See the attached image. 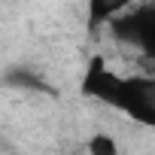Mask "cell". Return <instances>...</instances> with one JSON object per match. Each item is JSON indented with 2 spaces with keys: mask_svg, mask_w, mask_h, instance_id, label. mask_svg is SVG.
<instances>
[{
  "mask_svg": "<svg viewBox=\"0 0 155 155\" xmlns=\"http://www.w3.org/2000/svg\"><path fill=\"white\" fill-rule=\"evenodd\" d=\"M85 152H88V155H119V143H116L113 134L94 131V134L88 137V143H85Z\"/></svg>",
  "mask_w": 155,
  "mask_h": 155,
  "instance_id": "cell-5",
  "label": "cell"
},
{
  "mask_svg": "<svg viewBox=\"0 0 155 155\" xmlns=\"http://www.w3.org/2000/svg\"><path fill=\"white\" fill-rule=\"evenodd\" d=\"M134 0H85V31L94 37L101 28H110L113 18L128 12Z\"/></svg>",
  "mask_w": 155,
  "mask_h": 155,
  "instance_id": "cell-3",
  "label": "cell"
},
{
  "mask_svg": "<svg viewBox=\"0 0 155 155\" xmlns=\"http://www.w3.org/2000/svg\"><path fill=\"white\" fill-rule=\"evenodd\" d=\"M3 82L9 85V88H21V91H40V94H58L55 88H52V82H46L43 76H37L31 67H25V64H18V67H9L6 73H3Z\"/></svg>",
  "mask_w": 155,
  "mask_h": 155,
  "instance_id": "cell-4",
  "label": "cell"
},
{
  "mask_svg": "<svg viewBox=\"0 0 155 155\" xmlns=\"http://www.w3.org/2000/svg\"><path fill=\"white\" fill-rule=\"evenodd\" d=\"M79 91L82 97L97 101L128 116L131 122L155 131V76H119L107 67L101 55H94L85 64Z\"/></svg>",
  "mask_w": 155,
  "mask_h": 155,
  "instance_id": "cell-1",
  "label": "cell"
},
{
  "mask_svg": "<svg viewBox=\"0 0 155 155\" xmlns=\"http://www.w3.org/2000/svg\"><path fill=\"white\" fill-rule=\"evenodd\" d=\"M107 31L113 34L116 43L137 49L143 58L155 64V3H143V6L122 12L119 18L110 21Z\"/></svg>",
  "mask_w": 155,
  "mask_h": 155,
  "instance_id": "cell-2",
  "label": "cell"
}]
</instances>
